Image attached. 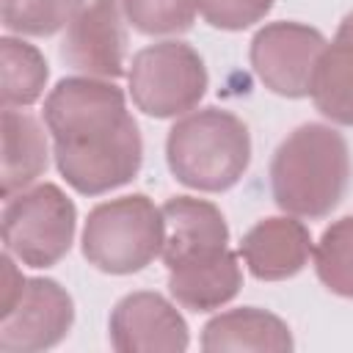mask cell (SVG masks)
<instances>
[{
    "label": "cell",
    "mask_w": 353,
    "mask_h": 353,
    "mask_svg": "<svg viewBox=\"0 0 353 353\" xmlns=\"http://www.w3.org/2000/svg\"><path fill=\"white\" fill-rule=\"evenodd\" d=\"M44 124L61 176L83 196L116 190L141 171V130L113 80H58L44 99Z\"/></svg>",
    "instance_id": "1"
},
{
    "label": "cell",
    "mask_w": 353,
    "mask_h": 353,
    "mask_svg": "<svg viewBox=\"0 0 353 353\" xmlns=\"http://www.w3.org/2000/svg\"><path fill=\"white\" fill-rule=\"evenodd\" d=\"M350 182L347 141L331 124H301L273 152L270 190L276 204L298 218H325Z\"/></svg>",
    "instance_id": "2"
},
{
    "label": "cell",
    "mask_w": 353,
    "mask_h": 353,
    "mask_svg": "<svg viewBox=\"0 0 353 353\" xmlns=\"http://www.w3.org/2000/svg\"><path fill=\"white\" fill-rule=\"evenodd\" d=\"M165 160L185 188L201 193L229 190L251 163L248 127L223 108L190 110L168 130Z\"/></svg>",
    "instance_id": "3"
},
{
    "label": "cell",
    "mask_w": 353,
    "mask_h": 353,
    "mask_svg": "<svg viewBox=\"0 0 353 353\" xmlns=\"http://www.w3.org/2000/svg\"><path fill=\"white\" fill-rule=\"evenodd\" d=\"M163 207L143 193L97 204L83 226V256L102 273H138L163 254Z\"/></svg>",
    "instance_id": "4"
},
{
    "label": "cell",
    "mask_w": 353,
    "mask_h": 353,
    "mask_svg": "<svg viewBox=\"0 0 353 353\" xmlns=\"http://www.w3.org/2000/svg\"><path fill=\"white\" fill-rule=\"evenodd\" d=\"M74 201L52 182L25 188L6 199L3 243L11 256L28 268L58 265L74 240Z\"/></svg>",
    "instance_id": "5"
},
{
    "label": "cell",
    "mask_w": 353,
    "mask_h": 353,
    "mask_svg": "<svg viewBox=\"0 0 353 353\" xmlns=\"http://www.w3.org/2000/svg\"><path fill=\"white\" fill-rule=\"evenodd\" d=\"M127 83L141 113L174 119L190 113L201 102L210 80L201 55L188 41L165 39L132 55Z\"/></svg>",
    "instance_id": "6"
},
{
    "label": "cell",
    "mask_w": 353,
    "mask_h": 353,
    "mask_svg": "<svg viewBox=\"0 0 353 353\" xmlns=\"http://www.w3.org/2000/svg\"><path fill=\"white\" fill-rule=\"evenodd\" d=\"M325 44V36L312 25L284 19L268 22L251 39V69L273 94L301 99L312 94L314 69Z\"/></svg>",
    "instance_id": "7"
},
{
    "label": "cell",
    "mask_w": 353,
    "mask_h": 353,
    "mask_svg": "<svg viewBox=\"0 0 353 353\" xmlns=\"http://www.w3.org/2000/svg\"><path fill=\"white\" fill-rule=\"evenodd\" d=\"M74 323L72 295L52 279H25L19 298L0 312V350L39 353L55 347Z\"/></svg>",
    "instance_id": "8"
},
{
    "label": "cell",
    "mask_w": 353,
    "mask_h": 353,
    "mask_svg": "<svg viewBox=\"0 0 353 353\" xmlns=\"http://www.w3.org/2000/svg\"><path fill=\"white\" fill-rule=\"evenodd\" d=\"M127 30L119 0H91L66 28L61 58L74 72L119 80L127 69Z\"/></svg>",
    "instance_id": "9"
},
{
    "label": "cell",
    "mask_w": 353,
    "mask_h": 353,
    "mask_svg": "<svg viewBox=\"0 0 353 353\" xmlns=\"http://www.w3.org/2000/svg\"><path fill=\"white\" fill-rule=\"evenodd\" d=\"M108 336L119 353H182L190 345L179 309L149 290L130 292L113 306Z\"/></svg>",
    "instance_id": "10"
},
{
    "label": "cell",
    "mask_w": 353,
    "mask_h": 353,
    "mask_svg": "<svg viewBox=\"0 0 353 353\" xmlns=\"http://www.w3.org/2000/svg\"><path fill=\"white\" fill-rule=\"evenodd\" d=\"M165 218V243L163 262L168 270L201 265L223 251H229V226L223 212L207 201L193 196H174L163 204Z\"/></svg>",
    "instance_id": "11"
},
{
    "label": "cell",
    "mask_w": 353,
    "mask_h": 353,
    "mask_svg": "<svg viewBox=\"0 0 353 353\" xmlns=\"http://www.w3.org/2000/svg\"><path fill=\"white\" fill-rule=\"evenodd\" d=\"M240 254L259 281H284L298 276L314 254L309 229L287 215H273L254 223L243 240Z\"/></svg>",
    "instance_id": "12"
},
{
    "label": "cell",
    "mask_w": 353,
    "mask_h": 353,
    "mask_svg": "<svg viewBox=\"0 0 353 353\" xmlns=\"http://www.w3.org/2000/svg\"><path fill=\"white\" fill-rule=\"evenodd\" d=\"M295 347L290 325L259 306H240L215 314L201 328V350H256V353H290Z\"/></svg>",
    "instance_id": "13"
},
{
    "label": "cell",
    "mask_w": 353,
    "mask_h": 353,
    "mask_svg": "<svg viewBox=\"0 0 353 353\" xmlns=\"http://www.w3.org/2000/svg\"><path fill=\"white\" fill-rule=\"evenodd\" d=\"M3 157H0V182L3 199L30 188L50 163L47 135L39 119L25 110L3 108Z\"/></svg>",
    "instance_id": "14"
},
{
    "label": "cell",
    "mask_w": 353,
    "mask_h": 353,
    "mask_svg": "<svg viewBox=\"0 0 353 353\" xmlns=\"http://www.w3.org/2000/svg\"><path fill=\"white\" fill-rule=\"evenodd\" d=\"M309 97L325 119L353 127V11L339 22L334 41L325 44Z\"/></svg>",
    "instance_id": "15"
},
{
    "label": "cell",
    "mask_w": 353,
    "mask_h": 353,
    "mask_svg": "<svg viewBox=\"0 0 353 353\" xmlns=\"http://www.w3.org/2000/svg\"><path fill=\"white\" fill-rule=\"evenodd\" d=\"M243 287V270L232 251L221 256L168 270V292L171 298L190 312H212L229 303Z\"/></svg>",
    "instance_id": "16"
},
{
    "label": "cell",
    "mask_w": 353,
    "mask_h": 353,
    "mask_svg": "<svg viewBox=\"0 0 353 353\" xmlns=\"http://www.w3.org/2000/svg\"><path fill=\"white\" fill-rule=\"evenodd\" d=\"M0 97L3 108H28L41 99L50 69L44 55L14 36L0 39Z\"/></svg>",
    "instance_id": "17"
},
{
    "label": "cell",
    "mask_w": 353,
    "mask_h": 353,
    "mask_svg": "<svg viewBox=\"0 0 353 353\" xmlns=\"http://www.w3.org/2000/svg\"><path fill=\"white\" fill-rule=\"evenodd\" d=\"M317 279L342 298H353V215L325 226L314 245Z\"/></svg>",
    "instance_id": "18"
},
{
    "label": "cell",
    "mask_w": 353,
    "mask_h": 353,
    "mask_svg": "<svg viewBox=\"0 0 353 353\" xmlns=\"http://www.w3.org/2000/svg\"><path fill=\"white\" fill-rule=\"evenodd\" d=\"M83 8L85 0H0L3 28L19 36H52Z\"/></svg>",
    "instance_id": "19"
},
{
    "label": "cell",
    "mask_w": 353,
    "mask_h": 353,
    "mask_svg": "<svg viewBox=\"0 0 353 353\" xmlns=\"http://www.w3.org/2000/svg\"><path fill=\"white\" fill-rule=\"evenodd\" d=\"M124 19L146 36L182 33L193 25L201 0H119Z\"/></svg>",
    "instance_id": "20"
},
{
    "label": "cell",
    "mask_w": 353,
    "mask_h": 353,
    "mask_svg": "<svg viewBox=\"0 0 353 353\" xmlns=\"http://www.w3.org/2000/svg\"><path fill=\"white\" fill-rule=\"evenodd\" d=\"M273 0H201V17L221 30H245L265 19Z\"/></svg>",
    "instance_id": "21"
}]
</instances>
